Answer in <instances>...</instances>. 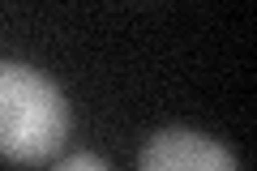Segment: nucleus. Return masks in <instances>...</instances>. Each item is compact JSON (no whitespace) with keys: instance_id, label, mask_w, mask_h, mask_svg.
<instances>
[{"instance_id":"nucleus-1","label":"nucleus","mask_w":257,"mask_h":171,"mask_svg":"<svg viewBox=\"0 0 257 171\" xmlns=\"http://www.w3.org/2000/svg\"><path fill=\"white\" fill-rule=\"evenodd\" d=\"M73 111L52 77L22 60H0V154L13 162H43L69 137Z\"/></svg>"},{"instance_id":"nucleus-2","label":"nucleus","mask_w":257,"mask_h":171,"mask_svg":"<svg viewBox=\"0 0 257 171\" xmlns=\"http://www.w3.org/2000/svg\"><path fill=\"white\" fill-rule=\"evenodd\" d=\"M138 171H240L236 154L197 128H159L142 150Z\"/></svg>"},{"instance_id":"nucleus-3","label":"nucleus","mask_w":257,"mask_h":171,"mask_svg":"<svg viewBox=\"0 0 257 171\" xmlns=\"http://www.w3.org/2000/svg\"><path fill=\"white\" fill-rule=\"evenodd\" d=\"M52 171H111V167H107V158H99V154L77 150V154H69V158H60Z\"/></svg>"}]
</instances>
